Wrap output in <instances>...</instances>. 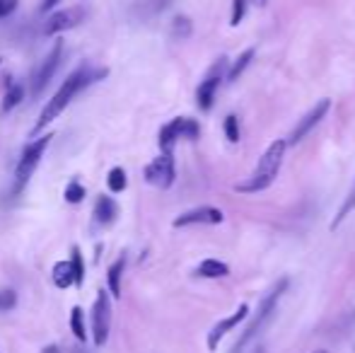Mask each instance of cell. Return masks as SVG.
I'll list each match as a JSON object with an SVG mask.
<instances>
[{
  "label": "cell",
  "mask_w": 355,
  "mask_h": 353,
  "mask_svg": "<svg viewBox=\"0 0 355 353\" xmlns=\"http://www.w3.org/2000/svg\"><path fill=\"white\" fill-rule=\"evenodd\" d=\"M102 78H107V71L104 68H90V66H80L75 73H71V75L63 80V85L58 87L56 95L48 100V105L42 109V114H39V121L34 124L32 129V138L37 134H42L44 129H46L48 124H51L53 119H58V114H61L63 109H66L68 105H71L73 100H75L78 95H80L85 87H90L92 82L102 80Z\"/></svg>",
  "instance_id": "6da1fadb"
},
{
  "label": "cell",
  "mask_w": 355,
  "mask_h": 353,
  "mask_svg": "<svg viewBox=\"0 0 355 353\" xmlns=\"http://www.w3.org/2000/svg\"><path fill=\"white\" fill-rule=\"evenodd\" d=\"M285 150H288V141H273L268 148L264 150V155L256 163L254 172L246 176L244 181L235 186V191L239 194H259V191H266L271 184L275 181V176L280 174V168H283L285 160Z\"/></svg>",
  "instance_id": "7a4b0ae2"
},
{
  "label": "cell",
  "mask_w": 355,
  "mask_h": 353,
  "mask_svg": "<svg viewBox=\"0 0 355 353\" xmlns=\"http://www.w3.org/2000/svg\"><path fill=\"white\" fill-rule=\"evenodd\" d=\"M288 286H290L288 278H280V281L275 283L268 293H266V298L261 300V305L256 307V315L251 317V322L246 325V329L242 332L239 339H237V344L233 346V353H242L246 346L251 344V341L256 339V336L261 334V332L266 329V327H268V322L273 320L275 310H278V302H280V298H283V293L288 291Z\"/></svg>",
  "instance_id": "3957f363"
},
{
  "label": "cell",
  "mask_w": 355,
  "mask_h": 353,
  "mask_svg": "<svg viewBox=\"0 0 355 353\" xmlns=\"http://www.w3.org/2000/svg\"><path fill=\"white\" fill-rule=\"evenodd\" d=\"M53 136H39L37 141H32V143L27 145V148L22 150V155H19L17 160V168H15V184H12V194H22L24 186L29 184V179L34 176L37 172L39 163H42L44 153H46L48 143H51Z\"/></svg>",
  "instance_id": "277c9868"
},
{
  "label": "cell",
  "mask_w": 355,
  "mask_h": 353,
  "mask_svg": "<svg viewBox=\"0 0 355 353\" xmlns=\"http://www.w3.org/2000/svg\"><path fill=\"white\" fill-rule=\"evenodd\" d=\"M225 68H228V58H218V61L213 63V68L206 73L203 80H201L199 90H196V105H199L201 111L213 109L215 97H218V87L223 85V80L228 78Z\"/></svg>",
  "instance_id": "5b68a950"
},
{
  "label": "cell",
  "mask_w": 355,
  "mask_h": 353,
  "mask_svg": "<svg viewBox=\"0 0 355 353\" xmlns=\"http://www.w3.org/2000/svg\"><path fill=\"white\" fill-rule=\"evenodd\" d=\"M109 329H111V300H109V293L100 291L95 305H92V341H95V346L107 344Z\"/></svg>",
  "instance_id": "8992f818"
},
{
  "label": "cell",
  "mask_w": 355,
  "mask_h": 353,
  "mask_svg": "<svg viewBox=\"0 0 355 353\" xmlns=\"http://www.w3.org/2000/svg\"><path fill=\"white\" fill-rule=\"evenodd\" d=\"M174 176H176V168L172 153H162L160 158H155L145 168V181L157 186V189H170L174 184Z\"/></svg>",
  "instance_id": "52a82bcc"
},
{
  "label": "cell",
  "mask_w": 355,
  "mask_h": 353,
  "mask_svg": "<svg viewBox=\"0 0 355 353\" xmlns=\"http://www.w3.org/2000/svg\"><path fill=\"white\" fill-rule=\"evenodd\" d=\"M61 58H63V42H56V44H53L51 51H48V56L42 61V66L37 68V73H34L32 95H42L44 87H46L48 82L53 80V75H56L58 66H61Z\"/></svg>",
  "instance_id": "ba28073f"
},
{
  "label": "cell",
  "mask_w": 355,
  "mask_h": 353,
  "mask_svg": "<svg viewBox=\"0 0 355 353\" xmlns=\"http://www.w3.org/2000/svg\"><path fill=\"white\" fill-rule=\"evenodd\" d=\"M329 109H331V100H319L317 105H314L312 109H309L307 114L295 124V129L290 131L288 143H300L302 138H307V136L314 131V126H319V121L329 114Z\"/></svg>",
  "instance_id": "9c48e42d"
},
{
  "label": "cell",
  "mask_w": 355,
  "mask_h": 353,
  "mask_svg": "<svg viewBox=\"0 0 355 353\" xmlns=\"http://www.w3.org/2000/svg\"><path fill=\"white\" fill-rule=\"evenodd\" d=\"M225 220V213L215 206H199V208H191L186 213L176 215L174 228H189V225H220Z\"/></svg>",
  "instance_id": "30bf717a"
},
{
  "label": "cell",
  "mask_w": 355,
  "mask_h": 353,
  "mask_svg": "<svg viewBox=\"0 0 355 353\" xmlns=\"http://www.w3.org/2000/svg\"><path fill=\"white\" fill-rule=\"evenodd\" d=\"M246 317H249V305H246V302H242V305L237 307L233 315L225 317V320H220L218 325H215L213 329L208 332V339H206V344H208V351H218L220 341H223L225 336H228L237 325H242V322H244Z\"/></svg>",
  "instance_id": "8fae6325"
},
{
  "label": "cell",
  "mask_w": 355,
  "mask_h": 353,
  "mask_svg": "<svg viewBox=\"0 0 355 353\" xmlns=\"http://www.w3.org/2000/svg\"><path fill=\"white\" fill-rule=\"evenodd\" d=\"M82 17H85V10L82 8H68V10H61V12H53L51 17L44 22V34H46V37H53V34H61V32H66V29H73Z\"/></svg>",
  "instance_id": "7c38bea8"
},
{
  "label": "cell",
  "mask_w": 355,
  "mask_h": 353,
  "mask_svg": "<svg viewBox=\"0 0 355 353\" xmlns=\"http://www.w3.org/2000/svg\"><path fill=\"white\" fill-rule=\"evenodd\" d=\"M181 138V121L179 119H172L170 124L162 126L160 131V150L162 153H172V148H174V143Z\"/></svg>",
  "instance_id": "4fadbf2b"
},
{
  "label": "cell",
  "mask_w": 355,
  "mask_h": 353,
  "mask_svg": "<svg viewBox=\"0 0 355 353\" xmlns=\"http://www.w3.org/2000/svg\"><path fill=\"white\" fill-rule=\"evenodd\" d=\"M196 276L201 278H228L230 276V266L225 262L218 259H203L196 269Z\"/></svg>",
  "instance_id": "5bb4252c"
},
{
  "label": "cell",
  "mask_w": 355,
  "mask_h": 353,
  "mask_svg": "<svg viewBox=\"0 0 355 353\" xmlns=\"http://www.w3.org/2000/svg\"><path fill=\"white\" fill-rule=\"evenodd\" d=\"M116 201L111 199V196H97V203H95V215L97 220H100L102 225H109L116 220Z\"/></svg>",
  "instance_id": "9a60e30c"
},
{
  "label": "cell",
  "mask_w": 355,
  "mask_h": 353,
  "mask_svg": "<svg viewBox=\"0 0 355 353\" xmlns=\"http://www.w3.org/2000/svg\"><path fill=\"white\" fill-rule=\"evenodd\" d=\"M51 278H53V286H58V288H71L73 283H75V271H73V264L71 262H58V264H53Z\"/></svg>",
  "instance_id": "2e32d148"
},
{
  "label": "cell",
  "mask_w": 355,
  "mask_h": 353,
  "mask_svg": "<svg viewBox=\"0 0 355 353\" xmlns=\"http://www.w3.org/2000/svg\"><path fill=\"white\" fill-rule=\"evenodd\" d=\"M254 56H256L254 48H246V51H242L239 56H237V61L228 68V78H225V82H230V85H233V82L239 80L242 73H244L246 68H249V63L254 61Z\"/></svg>",
  "instance_id": "e0dca14e"
},
{
  "label": "cell",
  "mask_w": 355,
  "mask_h": 353,
  "mask_svg": "<svg viewBox=\"0 0 355 353\" xmlns=\"http://www.w3.org/2000/svg\"><path fill=\"white\" fill-rule=\"evenodd\" d=\"M126 269V257H118L114 264L109 266V273H107V281H109V291L111 296L118 298L121 296V273Z\"/></svg>",
  "instance_id": "ac0fdd59"
},
{
  "label": "cell",
  "mask_w": 355,
  "mask_h": 353,
  "mask_svg": "<svg viewBox=\"0 0 355 353\" xmlns=\"http://www.w3.org/2000/svg\"><path fill=\"white\" fill-rule=\"evenodd\" d=\"M355 210V181H353V189H351V194L346 196V201L341 203V208H338V213H336V218L331 220V225H329V230H336V228H341V223L348 218Z\"/></svg>",
  "instance_id": "d6986e66"
},
{
  "label": "cell",
  "mask_w": 355,
  "mask_h": 353,
  "mask_svg": "<svg viewBox=\"0 0 355 353\" xmlns=\"http://www.w3.org/2000/svg\"><path fill=\"white\" fill-rule=\"evenodd\" d=\"M71 332L75 334V339H78V341H87L85 315H82L80 307H73V310H71Z\"/></svg>",
  "instance_id": "ffe728a7"
},
{
  "label": "cell",
  "mask_w": 355,
  "mask_h": 353,
  "mask_svg": "<svg viewBox=\"0 0 355 353\" xmlns=\"http://www.w3.org/2000/svg\"><path fill=\"white\" fill-rule=\"evenodd\" d=\"M22 95H24V90H22V85H10L8 87V92H5V100H3V111L8 114V111H12L15 107L22 102Z\"/></svg>",
  "instance_id": "44dd1931"
},
{
  "label": "cell",
  "mask_w": 355,
  "mask_h": 353,
  "mask_svg": "<svg viewBox=\"0 0 355 353\" xmlns=\"http://www.w3.org/2000/svg\"><path fill=\"white\" fill-rule=\"evenodd\" d=\"M181 121V138L186 141H196L201 136V126L196 119H189V116H179Z\"/></svg>",
  "instance_id": "7402d4cb"
},
{
  "label": "cell",
  "mask_w": 355,
  "mask_h": 353,
  "mask_svg": "<svg viewBox=\"0 0 355 353\" xmlns=\"http://www.w3.org/2000/svg\"><path fill=\"white\" fill-rule=\"evenodd\" d=\"M107 184H109V189L114 191V194H121L123 189H126V172H123L121 168H114L107 176Z\"/></svg>",
  "instance_id": "603a6c76"
},
{
  "label": "cell",
  "mask_w": 355,
  "mask_h": 353,
  "mask_svg": "<svg viewBox=\"0 0 355 353\" xmlns=\"http://www.w3.org/2000/svg\"><path fill=\"white\" fill-rule=\"evenodd\" d=\"M223 129H225V138H228L230 143H237V141H239L242 131H239V121H237V116H235V114L225 116Z\"/></svg>",
  "instance_id": "cb8c5ba5"
},
{
  "label": "cell",
  "mask_w": 355,
  "mask_h": 353,
  "mask_svg": "<svg viewBox=\"0 0 355 353\" xmlns=\"http://www.w3.org/2000/svg\"><path fill=\"white\" fill-rule=\"evenodd\" d=\"M191 19L189 17H174V22H172V34H174L176 39H189L191 37Z\"/></svg>",
  "instance_id": "d4e9b609"
},
{
  "label": "cell",
  "mask_w": 355,
  "mask_h": 353,
  "mask_svg": "<svg viewBox=\"0 0 355 353\" xmlns=\"http://www.w3.org/2000/svg\"><path fill=\"white\" fill-rule=\"evenodd\" d=\"M71 264H73V271H75V286H80L82 278H85V264H82V254H80V247H73L71 249Z\"/></svg>",
  "instance_id": "484cf974"
},
{
  "label": "cell",
  "mask_w": 355,
  "mask_h": 353,
  "mask_svg": "<svg viewBox=\"0 0 355 353\" xmlns=\"http://www.w3.org/2000/svg\"><path fill=\"white\" fill-rule=\"evenodd\" d=\"M82 199H85V186L80 181H71L66 186V201L68 203H80Z\"/></svg>",
  "instance_id": "4316f807"
},
{
  "label": "cell",
  "mask_w": 355,
  "mask_h": 353,
  "mask_svg": "<svg viewBox=\"0 0 355 353\" xmlns=\"http://www.w3.org/2000/svg\"><path fill=\"white\" fill-rule=\"evenodd\" d=\"M244 15H246V0H233V15H230V24H233V27L242 24Z\"/></svg>",
  "instance_id": "83f0119b"
},
{
  "label": "cell",
  "mask_w": 355,
  "mask_h": 353,
  "mask_svg": "<svg viewBox=\"0 0 355 353\" xmlns=\"http://www.w3.org/2000/svg\"><path fill=\"white\" fill-rule=\"evenodd\" d=\"M15 305H17V293L10 291V288H5V291H0V312L12 310Z\"/></svg>",
  "instance_id": "f1b7e54d"
},
{
  "label": "cell",
  "mask_w": 355,
  "mask_h": 353,
  "mask_svg": "<svg viewBox=\"0 0 355 353\" xmlns=\"http://www.w3.org/2000/svg\"><path fill=\"white\" fill-rule=\"evenodd\" d=\"M17 10V0H0V19L10 17Z\"/></svg>",
  "instance_id": "f546056e"
},
{
  "label": "cell",
  "mask_w": 355,
  "mask_h": 353,
  "mask_svg": "<svg viewBox=\"0 0 355 353\" xmlns=\"http://www.w3.org/2000/svg\"><path fill=\"white\" fill-rule=\"evenodd\" d=\"M61 0H42V12H51Z\"/></svg>",
  "instance_id": "4dcf8cb0"
},
{
  "label": "cell",
  "mask_w": 355,
  "mask_h": 353,
  "mask_svg": "<svg viewBox=\"0 0 355 353\" xmlns=\"http://www.w3.org/2000/svg\"><path fill=\"white\" fill-rule=\"evenodd\" d=\"M44 353H61V351H58V346H46Z\"/></svg>",
  "instance_id": "1f68e13d"
},
{
  "label": "cell",
  "mask_w": 355,
  "mask_h": 353,
  "mask_svg": "<svg viewBox=\"0 0 355 353\" xmlns=\"http://www.w3.org/2000/svg\"><path fill=\"white\" fill-rule=\"evenodd\" d=\"M256 5H259V8H266V3H268V0H254Z\"/></svg>",
  "instance_id": "d6a6232c"
},
{
  "label": "cell",
  "mask_w": 355,
  "mask_h": 353,
  "mask_svg": "<svg viewBox=\"0 0 355 353\" xmlns=\"http://www.w3.org/2000/svg\"><path fill=\"white\" fill-rule=\"evenodd\" d=\"M254 353H264V349H254Z\"/></svg>",
  "instance_id": "836d02e7"
},
{
  "label": "cell",
  "mask_w": 355,
  "mask_h": 353,
  "mask_svg": "<svg viewBox=\"0 0 355 353\" xmlns=\"http://www.w3.org/2000/svg\"><path fill=\"white\" fill-rule=\"evenodd\" d=\"M319 353H327V351H319Z\"/></svg>",
  "instance_id": "e575fe53"
},
{
  "label": "cell",
  "mask_w": 355,
  "mask_h": 353,
  "mask_svg": "<svg viewBox=\"0 0 355 353\" xmlns=\"http://www.w3.org/2000/svg\"><path fill=\"white\" fill-rule=\"evenodd\" d=\"M0 61H3V58H0Z\"/></svg>",
  "instance_id": "d590c367"
}]
</instances>
